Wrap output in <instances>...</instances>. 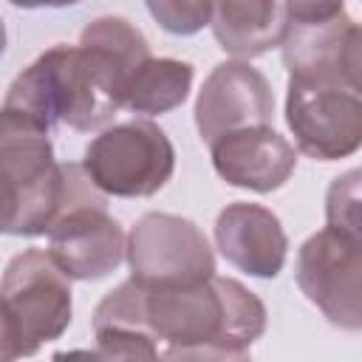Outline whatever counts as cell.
I'll list each match as a JSON object with an SVG mask.
<instances>
[{
  "label": "cell",
  "mask_w": 362,
  "mask_h": 362,
  "mask_svg": "<svg viewBox=\"0 0 362 362\" xmlns=\"http://www.w3.org/2000/svg\"><path fill=\"white\" fill-rule=\"evenodd\" d=\"M266 305L235 277L144 286L127 277L93 311L96 354L107 359H246L266 331Z\"/></svg>",
  "instance_id": "1"
},
{
  "label": "cell",
  "mask_w": 362,
  "mask_h": 362,
  "mask_svg": "<svg viewBox=\"0 0 362 362\" xmlns=\"http://www.w3.org/2000/svg\"><path fill=\"white\" fill-rule=\"evenodd\" d=\"M150 59V42L124 17H96L79 45H54L23 68L6 90L3 110L51 133L57 122L90 133L124 107L133 74Z\"/></svg>",
  "instance_id": "2"
},
{
  "label": "cell",
  "mask_w": 362,
  "mask_h": 362,
  "mask_svg": "<svg viewBox=\"0 0 362 362\" xmlns=\"http://www.w3.org/2000/svg\"><path fill=\"white\" fill-rule=\"evenodd\" d=\"M0 164L6 235H48L68 206L102 195L82 164H57L48 130L11 113H0Z\"/></svg>",
  "instance_id": "3"
},
{
  "label": "cell",
  "mask_w": 362,
  "mask_h": 362,
  "mask_svg": "<svg viewBox=\"0 0 362 362\" xmlns=\"http://www.w3.org/2000/svg\"><path fill=\"white\" fill-rule=\"evenodd\" d=\"M0 303L3 362L31 356L45 342L59 339L71 325V274L48 249H23L3 272Z\"/></svg>",
  "instance_id": "4"
},
{
  "label": "cell",
  "mask_w": 362,
  "mask_h": 362,
  "mask_svg": "<svg viewBox=\"0 0 362 362\" xmlns=\"http://www.w3.org/2000/svg\"><path fill=\"white\" fill-rule=\"evenodd\" d=\"M82 167L105 195L150 198L173 178L175 147L156 122L130 119L93 136Z\"/></svg>",
  "instance_id": "5"
},
{
  "label": "cell",
  "mask_w": 362,
  "mask_h": 362,
  "mask_svg": "<svg viewBox=\"0 0 362 362\" xmlns=\"http://www.w3.org/2000/svg\"><path fill=\"white\" fill-rule=\"evenodd\" d=\"M286 124L303 156L348 158L362 150V93L331 79L288 76Z\"/></svg>",
  "instance_id": "6"
},
{
  "label": "cell",
  "mask_w": 362,
  "mask_h": 362,
  "mask_svg": "<svg viewBox=\"0 0 362 362\" xmlns=\"http://www.w3.org/2000/svg\"><path fill=\"white\" fill-rule=\"evenodd\" d=\"M127 266L144 286H189L215 274V255L195 221L144 212L127 235Z\"/></svg>",
  "instance_id": "7"
},
{
  "label": "cell",
  "mask_w": 362,
  "mask_h": 362,
  "mask_svg": "<svg viewBox=\"0 0 362 362\" xmlns=\"http://www.w3.org/2000/svg\"><path fill=\"white\" fill-rule=\"evenodd\" d=\"M294 280L331 325L362 331V246L325 226L297 249Z\"/></svg>",
  "instance_id": "8"
},
{
  "label": "cell",
  "mask_w": 362,
  "mask_h": 362,
  "mask_svg": "<svg viewBox=\"0 0 362 362\" xmlns=\"http://www.w3.org/2000/svg\"><path fill=\"white\" fill-rule=\"evenodd\" d=\"M48 252L71 280H102L127 257L122 223L107 212V195L68 206L48 229Z\"/></svg>",
  "instance_id": "9"
},
{
  "label": "cell",
  "mask_w": 362,
  "mask_h": 362,
  "mask_svg": "<svg viewBox=\"0 0 362 362\" xmlns=\"http://www.w3.org/2000/svg\"><path fill=\"white\" fill-rule=\"evenodd\" d=\"M272 119H274L272 85L246 59L218 62L204 79L195 99V127L206 144H212L215 139L232 130L272 124Z\"/></svg>",
  "instance_id": "10"
},
{
  "label": "cell",
  "mask_w": 362,
  "mask_h": 362,
  "mask_svg": "<svg viewBox=\"0 0 362 362\" xmlns=\"http://www.w3.org/2000/svg\"><path fill=\"white\" fill-rule=\"evenodd\" d=\"M215 173L229 184L252 192L280 189L297 170L294 144L272 124L232 130L209 144Z\"/></svg>",
  "instance_id": "11"
},
{
  "label": "cell",
  "mask_w": 362,
  "mask_h": 362,
  "mask_svg": "<svg viewBox=\"0 0 362 362\" xmlns=\"http://www.w3.org/2000/svg\"><path fill=\"white\" fill-rule=\"evenodd\" d=\"M215 243L226 263L260 280L277 277L288 257V238L280 218L252 201H235L218 212Z\"/></svg>",
  "instance_id": "12"
},
{
  "label": "cell",
  "mask_w": 362,
  "mask_h": 362,
  "mask_svg": "<svg viewBox=\"0 0 362 362\" xmlns=\"http://www.w3.org/2000/svg\"><path fill=\"white\" fill-rule=\"evenodd\" d=\"M209 28L226 54L255 59L283 42L286 8L280 0H212Z\"/></svg>",
  "instance_id": "13"
},
{
  "label": "cell",
  "mask_w": 362,
  "mask_h": 362,
  "mask_svg": "<svg viewBox=\"0 0 362 362\" xmlns=\"http://www.w3.org/2000/svg\"><path fill=\"white\" fill-rule=\"evenodd\" d=\"M192 65L173 57H150L130 79L124 107L141 116H161L181 107L192 90Z\"/></svg>",
  "instance_id": "14"
},
{
  "label": "cell",
  "mask_w": 362,
  "mask_h": 362,
  "mask_svg": "<svg viewBox=\"0 0 362 362\" xmlns=\"http://www.w3.org/2000/svg\"><path fill=\"white\" fill-rule=\"evenodd\" d=\"M325 223L337 235L362 246V167L345 170L328 184Z\"/></svg>",
  "instance_id": "15"
},
{
  "label": "cell",
  "mask_w": 362,
  "mask_h": 362,
  "mask_svg": "<svg viewBox=\"0 0 362 362\" xmlns=\"http://www.w3.org/2000/svg\"><path fill=\"white\" fill-rule=\"evenodd\" d=\"M153 20L175 37H192L212 20V0H144Z\"/></svg>",
  "instance_id": "16"
},
{
  "label": "cell",
  "mask_w": 362,
  "mask_h": 362,
  "mask_svg": "<svg viewBox=\"0 0 362 362\" xmlns=\"http://www.w3.org/2000/svg\"><path fill=\"white\" fill-rule=\"evenodd\" d=\"M337 79L351 90L362 93V23H351L337 62Z\"/></svg>",
  "instance_id": "17"
},
{
  "label": "cell",
  "mask_w": 362,
  "mask_h": 362,
  "mask_svg": "<svg viewBox=\"0 0 362 362\" xmlns=\"http://www.w3.org/2000/svg\"><path fill=\"white\" fill-rule=\"evenodd\" d=\"M286 23L291 25H317L345 14V0H283Z\"/></svg>",
  "instance_id": "18"
},
{
  "label": "cell",
  "mask_w": 362,
  "mask_h": 362,
  "mask_svg": "<svg viewBox=\"0 0 362 362\" xmlns=\"http://www.w3.org/2000/svg\"><path fill=\"white\" fill-rule=\"evenodd\" d=\"M14 8H65V6H76L82 0H8Z\"/></svg>",
  "instance_id": "19"
}]
</instances>
